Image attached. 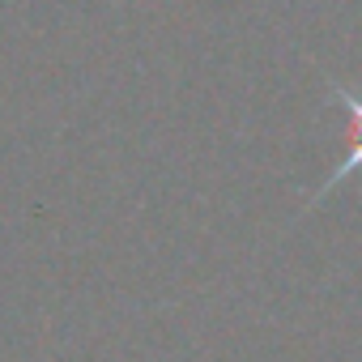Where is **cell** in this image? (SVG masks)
Instances as JSON below:
<instances>
[{"label": "cell", "mask_w": 362, "mask_h": 362, "mask_svg": "<svg viewBox=\"0 0 362 362\" xmlns=\"http://www.w3.org/2000/svg\"><path fill=\"white\" fill-rule=\"evenodd\" d=\"M332 98L345 107V115H349V124H345V158H341V166L324 179V184L315 188V197H311V205H320L332 188H341L345 179H354V175H362V90L354 94L349 86H337L332 81Z\"/></svg>", "instance_id": "obj_1"}]
</instances>
